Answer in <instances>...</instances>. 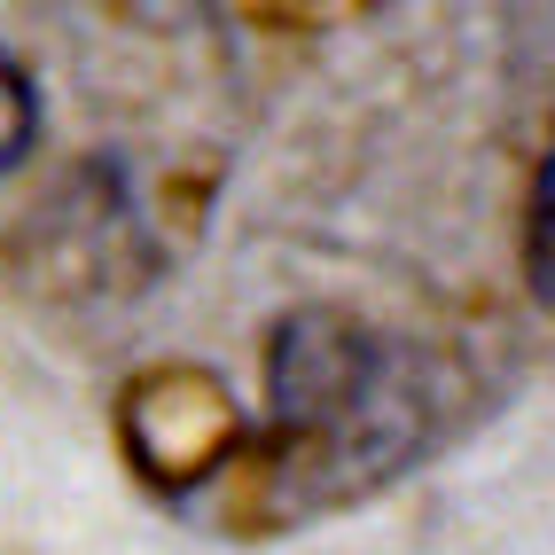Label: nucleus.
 I'll list each match as a JSON object with an SVG mask.
<instances>
[{
    "instance_id": "f257e3e1",
    "label": "nucleus",
    "mask_w": 555,
    "mask_h": 555,
    "mask_svg": "<svg viewBox=\"0 0 555 555\" xmlns=\"http://www.w3.org/2000/svg\"><path fill=\"white\" fill-rule=\"evenodd\" d=\"M462 415L454 367L391 328L298 306L267 337V423L235 454L228 516L258 532L313 525L406 477Z\"/></svg>"
},
{
    "instance_id": "f03ea898",
    "label": "nucleus",
    "mask_w": 555,
    "mask_h": 555,
    "mask_svg": "<svg viewBox=\"0 0 555 555\" xmlns=\"http://www.w3.org/2000/svg\"><path fill=\"white\" fill-rule=\"evenodd\" d=\"M243 415L228 384L196 360H165L141 367V376L118 391V447L141 469V486H157L165 501H189L196 486L228 477L243 454Z\"/></svg>"
},
{
    "instance_id": "7ed1b4c3",
    "label": "nucleus",
    "mask_w": 555,
    "mask_h": 555,
    "mask_svg": "<svg viewBox=\"0 0 555 555\" xmlns=\"http://www.w3.org/2000/svg\"><path fill=\"white\" fill-rule=\"evenodd\" d=\"M525 289L555 313V118H547V150H540L532 204H525Z\"/></svg>"
},
{
    "instance_id": "20e7f679",
    "label": "nucleus",
    "mask_w": 555,
    "mask_h": 555,
    "mask_svg": "<svg viewBox=\"0 0 555 555\" xmlns=\"http://www.w3.org/2000/svg\"><path fill=\"white\" fill-rule=\"evenodd\" d=\"M31 141H40V87H31L24 55L0 40V180L31 157Z\"/></svg>"
}]
</instances>
